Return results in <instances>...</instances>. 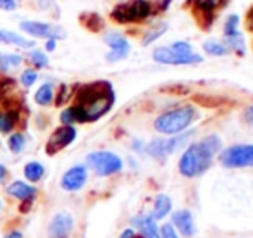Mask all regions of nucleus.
Listing matches in <instances>:
<instances>
[{"mask_svg": "<svg viewBox=\"0 0 253 238\" xmlns=\"http://www.w3.org/2000/svg\"><path fill=\"white\" fill-rule=\"evenodd\" d=\"M220 147H222V142L217 135H209L202 142L191 143L179 159V173L186 178H193L205 173Z\"/></svg>", "mask_w": 253, "mask_h": 238, "instance_id": "obj_1", "label": "nucleus"}, {"mask_svg": "<svg viewBox=\"0 0 253 238\" xmlns=\"http://www.w3.org/2000/svg\"><path fill=\"white\" fill-rule=\"evenodd\" d=\"M114 104V90L107 81L84 85L78 94V104L84 114V123H91L110 111Z\"/></svg>", "mask_w": 253, "mask_h": 238, "instance_id": "obj_2", "label": "nucleus"}, {"mask_svg": "<svg viewBox=\"0 0 253 238\" xmlns=\"http://www.w3.org/2000/svg\"><path fill=\"white\" fill-rule=\"evenodd\" d=\"M195 116H197V112L191 105H181V107L170 109V111L160 114L155 119L153 126L162 135H179L193 123Z\"/></svg>", "mask_w": 253, "mask_h": 238, "instance_id": "obj_3", "label": "nucleus"}, {"mask_svg": "<svg viewBox=\"0 0 253 238\" xmlns=\"http://www.w3.org/2000/svg\"><path fill=\"white\" fill-rule=\"evenodd\" d=\"M155 12V5L152 0H129L126 3H119L112 10V17L117 23H136L143 21Z\"/></svg>", "mask_w": 253, "mask_h": 238, "instance_id": "obj_4", "label": "nucleus"}, {"mask_svg": "<svg viewBox=\"0 0 253 238\" xmlns=\"http://www.w3.org/2000/svg\"><path fill=\"white\" fill-rule=\"evenodd\" d=\"M191 135L193 133H183V135H176V137H172V138H159V140H152L150 143L145 147V150H147V154L150 155V157L162 161V159L169 157L170 154H174L179 147H183V145L191 138Z\"/></svg>", "mask_w": 253, "mask_h": 238, "instance_id": "obj_5", "label": "nucleus"}, {"mask_svg": "<svg viewBox=\"0 0 253 238\" xmlns=\"http://www.w3.org/2000/svg\"><path fill=\"white\" fill-rule=\"evenodd\" d=\"M86 164L97 173L98 176L116 175L123 169V161L119 155L112 152H91L86 157Z\"/></svg>", "mask_w": 253, "mask_h": 238, "instance_id": "obj_6", "label": "nucleus"}, {"mask_svg": "<svg viewBox=\"0 0 253 238\" xmlns=\"http://www.w3.org/2000/svg\"><path fill=\"white\" fill-rule=\"evenodd\" d=\"M226 2L227 0H191V12L200 28L209 30L215 21L217 10Z\"/></svg>", "mask_w": 253, "mask_h": 238, "instance_id": "obj_7", "label": "nucleus"}, {"mask_svg": "<svg viewBox=\"0 0 253 238\" xmlns=\"http://www.w3.org/2000/svg\"><path fill=\"white\" fill-rule=\"evenodd\" d=\"M220 162L226 168L253 166V145H233L220 154Z\"/></svg>", "mask_w": 253, "mask_h": 238, "instance_id": "obj_8", "label": "nucleus"}, {"mask_svg": "<svg viewBox=\"0 0 253 238\" xmlns=\"http://www.w3.org/2000/svg\"><path fill=\"white\" fill-rule=\"evenodd\" d=\"M153 59L160 64H174V66H183V64H198L202 62V55L198 54H177L170 47H159L153 50Z\"/></svg>", "mask_w": 253, "mask_h": 238, "instance_id": "obj_9", "label": "nucleus"}, {"mask_svg": "<svg viewBox=\"0 0 253 238\" xmlns=\"http://www.w3.org/2000/svg\"><path fill=\"white\" fill-rule=\"evenodd\" d=\"M74 138H76V130H74V126H60L50 135L45 150H47L48 155H53L62 150V148H66L69 143H73Z\"/></svg>", "mask_w": 253, "mask_h": 238, "instance_id": "obj_10", "label": "nucleus"}, {"mask_svg": "<svg viewBox=\"0 0 253 238\" xmlns=\"http://www.w3.org/2000/svg\"><path fill=\"white\" fill-rule=\"evenodd\" d=\"M21 30L26 33L33 35V37H43L48 40H57V38L66 37V31L59 26H52L47 23H38V21H23L21 23Z\"/></svg>", "mask_w": 253, "mask_h": 238, "instance_id": "obj_11", "label": "nucleus"}, {"mask_svg": "<svg viewBox=\"0 0 253 238\" xmlns=\"http://www.w3.org/2000/svg\"><path fill=\"white\" fill-rule=\"evenodd\" d=\"M103 40H105V44L110 47V52L107 54V60H109V62H117V60L127 57V54H129V42L121 33L110 31V33H107L105 37H103Z\"/></svg>", "mask_w": 253, "mask_h": 238, "instance_id": "obj_12", "label": "nucleus"}, {"mask_svg": "<svg viewBox=\"0 0 253 238\" xmlns=\"http://www.w3.org/2000/svg\"><path fill=\"white\" fill-rule=\"evenodd\" d=\"M88 178V169L84 166L78 164L74 168H71L69 171L64 173L62 180H60V187L66 191H78L80 188L84 187Z\"/></svg>", "mask_w": 253, "mask_h": 238, "instance_id": "obj_13", "label": "nucleus"}, {"mask_svg": "<svg viewBox=\"0 0 253 238\" xmlns=\"http://www.w3.org/2000/svg\"><path fill=\"white\" fill-rule=\"evenodd\" d=\"M74 218L69 212H57L48 225V237L50 238H67L73 232Z\"/></svg>", "mask_w": 253, "mask_h": 238, "instance_id": "obj_14", "label": "nucleus"}, {"mask_svg": "<svg viewBox=\"0 0 253 238\" xmlns=\"http://www.w3.org/2000/svg\"><path fill=\"white\" fill-rule=\"evenodd\" d=\"M7 193L21 202H30L38 195V190L33 187V185H28V183H24V181L17 180L7 187Z\"/></svg>", "mask_w": 253, "mask_h": 238, "instance_id": "obj_15", "label": "nucleus"}, {"mask_svg": "<svg viewBox=\"0 0 253 238\" xmlns=\"http://www.w3.org/2000/svg\"><path fill=\"white\" fill-rule=\"evenodd\" d=\"M172 223H174V226L183 233V237H186V238L193 237L195 232H197L195 223H193V216H191V212L186 211V209H181V211L174 212Z\"/></svg>", "mask_w": 253, "mask_h": 238, "instance_id": "obj_16", "label": "nucleus"}, {"mask_svg": "<svg viewBox=\"0 0 253 238\" xmlns=\"http://www.w3.org/2000/svg\"><path fill=\"white\" fill-rule=\"evenodd\" d=\"M133 225L138 226L143 238H160V232L157 228L155 218L150 214H141L133 219Z\"/></svg>", "mask_w": 253, "mask_h": 238, "instance_id": "obj_17", "label": "nucleus"}, {"mask_svg": "<svg viewBox=\"0 0 253 238\" xmlns=\"http://www.w3.org/2000/svg\"><path fill=\"white\" fill-rule=\"evenodd\" d=\"M170 209H172V204H170V198L167 197V195H164V193L157 195L155 205H153V218H155V219L166 218V216L170 212Z\"/></svg>", "mask_w": 253, "mask_h": 238, "instance_id": "obj_18", "label": "nucleus"}, {"mask_svg": "<svg viewBox=\"0 0 253 238\" xmlns=\"http://www.w3.org/2000/svg\"><path fill=\"white\" fill-rule=\"evenodd\" d=\"M0 42H3V44L17 45V47H23V48H30L35 45L31 40H26V38L12 33V31H2V30H0Z\"/></svg>", "mask_w": 253, "mask_h": 238, "instance_id": "obj_19", "label": "nucleus"}, {"mask_svg": "<svg viewBox=\"0 0 253 238\" xmlns=\"http://www.w3.org/2000/svg\"><path fill=\"white\" fill-rule=\"evenodd\" d=\"M43 175H45V168L40 162H28V164L24 166V176H26V180H30L31 183L40 181L43 178Z\"/></svg>", "mask_w": 253, "mask_h": 238, "instance_id": "obj_20", "label": "nucleus"}, {"mask_svg": "<svg viewBox=\"0 0 253 238\" xmlns=\"http://www.w3.org/2000/svg\"><path fill=\"white\" fill-rule=\"evenodd\" d=\"M224 47L227 50H234L238 52V55L245 54V40L241 37V33H236L233 37H224Z\"/></svg>", "mask_w": 253, "mask_h": 238, "instance_id": "obj_21", "label": "nucleus"}, {"mask_svg": "<svg viewBox=\"0 0 253 238\" xmlns=\"http://www.w3.org/2000/svg\"><path fill=\"white\" fill-rule=\"evenodd\" d=\"M16 121H17V111H14V109L3 111L0 114V131L2 133H9L16 126Z\"/></svg>", "mask_w": 253, "mask_h": 238, "instance_id": "obj_22", "label": "nucleus"}, {"mask_svg": "<svg viewBox=\"0 0 253 238\" xmlns=\"http://www.w3.org/2000/svg\"><path fill=\"white\" fill-rule=\"evenodd\" d=\"M203 50L209 55H215V57H222V55L229 54V50L224 47L222 42H217V40H207L203 44Z\"/></svg>", "mask_w": 253, "mask_h": 238, "instance_id": "obj_23", "label": "nucleus"}, {"mask_svg": "<svg viewBox=\"0 0 253 238\" xmlns=\"http://www.w3.org/2000/svg\"><path fill=\"white\" fill-rule=\"evenodd\" d=\"M35 100L40 105H48L53 100V88L50 83H45L43 87L38 88L37 95H35Z\"/></svg>", "mask_w": 253, "mask_h": 238, "instance_id": "obj_24", "label": "nucleus"}, {"mask_svg": "<svg viewBox=\"0 0 253 238\" xmlns=\"http://www.w3.org/2000/svg\"><path fill=\"white\" fill-rule=\"evenodd\" d=\"M166 31H167V23H160V24H157V26L150 28V30L147 31V35L143 37V45H150L152 42H155L157 38L162 37Z\"/></svg>", "mask_w": 253, "mask_h": 238, "instance_id": "obj_25", "label": "nucleus"}, {"mask_svg": "<svg viewBox=\"0 0 253 238\" xmlns=\"http://www.w3.org/2000/svg\"><path fill=\"white\" fill-rule=\"evenodd\" d=\"M238 26H240V16L238 14H231L227 17L226 24H224V37H233V35L240 33Z\"/></svg>", "mask_w": 253, "mask_h": 238, "instance_id": "obj_26", "label": "nucleus"}, {"mask_svg": "<svg viewBox=\"0 0 253 238\" xmlns=\"http://www.w3.org/2000/svg\"><path fill=\"white\" fill-rule=\"evenodd\" d=\"M24 145H26V140H24V137L21 133H14L12 137L9 138V148L14 154H19L24 148Z\"/></svg>", "mask_w": 253, "mask_h": 238, "instance_id": "obj_27", "label": "nucleus"}, {"mask_svg": "<svg viewBox=\"0 0 253 238\" xmlns=\"http://www.w3.org/2000/svg\"><path fill=\"white\" fill-rule=\"evenodd\" d=\"M23 57L21 55H0V69L7 71L10 66H19Z\"/></svg>", "mask_w": 253, "mask_h": 238, "instance_id": "obj_28", "label": "nucleus"}, {"mask_svg": "<svg viewBox=\"0 0 253 238\" xmlns=\"http://www.w3.org/2000/svg\"><path fill=\"white\" fill-rule=\"evenodd\" d=\"M30 60L35 64L37 67H47L48 66V57L40 50H33L30 52Z\"/></svg>", "mask_w": 253, "mask_h": 238, "instance_id": "obj_29", "label": "nucleus"}, {"mask_svg": "<svg viewBox=\"0 0 253 238\" xmlns=\"http://www.w3.org/2000/svg\"><path fill=\"white\" fill-rule=\"evenodd\" d=\"M170 48H172L174 52H177V54H183V55L193 54V47H191V44H188V42H176V44L170 45Z\"/></svg>", "mask_w": 253, "mask_h": 238, "instance_id": "obj_30", "label": "nucleus"}, {"mask_svg": "<svg viewBox=\"0 0 253 238\" xmlns=\"http://www.w3.org/2000/svg\"><path fill=\"white\" fill-rule=\"evenodd\" d=\"M35 81H37V71H33V69L23 71V74H21V83H23L24 87H31Z\"/></svg>", "mask_w": 253, "mask_h": 238, "instance_id": "obj_31", "label": "nucleus"}, {"mask_svg": "<svg viewBox=\"0 0 253 238\" xmlns=\"http://www.w3.org/2000/svg\"><path fill=\"white\" fill-rule=\"evenodd\" d=\"M160 238H179L172 225H164L160 230Z\"/></svg>", "mask_w": 253, "mask_h": 238, "instance_id": "obj_32", "label": "nucleus"}, {"mask_svg": "<svg viewBox=\"0 0 253 238\" xmlns=\"http://www.w3.org/2000/svg\"><path fill=\"white\" fill-rule=\"evenodd\" d=\"M0 7L5 10H14L17 7V0H0Z\"/></svg>", "mask_w": 253, "mask_h": 238, "instance_id": "obj_33", "label": "nucleus"}, {"mask_svg": "<svg viewBox=\"0 0 253 238\" xmlns=\"http://www.w3.org/2000/svg\"><path fill=\"white\" fill-rule=\"evenodd\" d=\"M247 28L250 31H253V5L250 7V10H248V14H247Z\"/></svg>", "mask_w": 253, "mask_h": 238, "instance_id": "obj_34", "label": "nucleus"}, {"mask_svg": "<svg viewBox=\"0 0 253 238\" xmlns=\"http://www.w3.org/2000/svg\"><path fill=\"white\" fill-rule=\"evenodd\" d=\"M245 119H247L250 124H253V105H250V107L245 111Z\"/></svg>", "mask_w": 253, "mask_h": 238, "instance_id": "obj_35", "label": "nucleus"}, {"mask_svg": "<svg viewBox=\"0 0 253 238\" xmlns=\"http://www.w3.org/2000/svg\"><path fill=\"white\" fill-rule=\"evenodd\" d=\"M134 237V232L133 230H124L123 233H121V237L119 238H133Z\"/></svg>", "mask_w": 253, "mask_h": 238, "instance_id": "obj_36", "label": "nucleus"}, {"mask_svg": "<svg viewBox=\"0 0 253 238\" xmlns=\"http://www.w3.org/2000/svg\"><path fill=\"white\" fill-rule=\"evenodd\" d=\"M7 176V169H5V166L3 164H0V181H2L3 178Z\"/></svg>", "mask_w": 253, "mask_h": 238, "instance_id": "obj_37", "label": "nucleus"}, {"mask_svg": "<svg viewBox=\"0 0 253 238\" xmlns=\"http://www.w3.org/2000/svg\"><path fill=\"white\" fill-rule=\"evenodd\" d=\"M3 238H23V235H21L19 232H14V233H9V235H5Z\"/></svg>", "mask_w": 253, "mask_h": 238, "instance_id": "obj_38", "label": "nucleus"}, {"mask_svg": "<svg viewBox=\"0 0 253 238\" xmlns=\"http://www.w3.org/2000/svg\"><path fill=\"white\" fill-rule=\"evenodd\" d=\"M55 48V40H48L47 42V50H53Z\"/></svg>", "mask_w": 253, "mask_h": 238, "instance_id": "obj_39", "label": "nucleus"}, {"mask_svg": "<svg viewBox=\"0 0 253 238\" xmlns=\"http://www.w3.org/2000/svg\"><path fill=\"white\" fill-rule=\"evenodd\" d=\"M133 238H143V237H141V235H134Z\"/></svg>", "mask_w": 253, "mask_h": 238, "instance_id": "obj_40", "label": "nucleus"}, {"mask_svg": "<svg viewBox=\"0 0 253 238\" xmlns=\"http://www.w3.org/2000/svg\"><path fill=\"white\" fill-rule=\"evenodd\" d=\"M0 209H2V202H0Z\"/></svg>", "mask_w": 253, "mask_h": 238, "instance_id": "obj_41", "label": "nucleus"}]
</instances>
